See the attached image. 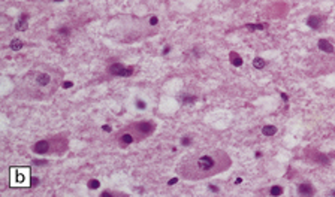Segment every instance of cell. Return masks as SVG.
Segmentation results:
<instances>
[{
    "label": "cell",
    "mask_w": 335,
    "mask_h": 197,
    "mask_svg": "<svg viewBox=\"0 0 335 197\" xmlns=\"http://www.w3.org/2000/svg\"><path fill=\"white\" fill-rule=\"evenodd\" d=\"M232 160L223 149H204L183 158L177 172L183 179L199 181L227 170Z\"/></svg>",
    "instance_id": "obj_1"
},
{
    "label": "cell",
    "mask_w": 335,
    "mask_h": 197,
    "mask_svg": "<svg viewBox=\"0 0 335 197\" xmlns=\"http://www.w3.org/2000/svg\"><path fill=\"white\" fill-rule=\"evenodd\" d=\"M61 70L51 66H36L30 69L23 81L18 84L21 94L30 99H46L51 97L60 85Z\"/></svg>",
    "instance_id": "obj_2"
},
{
    "label": "cell",
    "mask_w": 335,
    "mask_h": 197,
    "mask_svg": "<svg viewBox=\"0 0 335 197\" xmlns=\"http://www.w3.org/2000/svg\"><path fill=\"white\" fill-rule=\"evenodd\" d=\"M30 170L23 167H15L11 170V184L12 185H30Z\"/></svg>",
    "instance_id": "obj_3"
},
{
    "label": "cell",
    "mask_w": 335,
    "mask_h": 197,
    "mask_svg": "<svg viewBox=\"0 0 335 197\" xmlns=\"http://www.w3.org/2000/svg\"><path fill=\"white\" fill-rule=\"evenodd\" d=\"M154 124L153 122H148V121H141V122H135L132 125H129V128L138 136L139 140H142L144 137L150 136L153 131H154Z\"/></svg>",
    "instance_id": "obj_4"
},
{
    "label": "cell",
    "mask_w": 335,
    "mask_h": 197,
    "mask_svg": "<svg viewBox=\"0 0 335 197\" xmlns=\"http://www.w3.org/2000/svg\"><path fill=\"white\" fill-rule=\"evenodd\" d=\"M67 149V140L64 136H54L49 139V154H63Z\"/></svg>",
    "instance_id": "obj_5"
},
{
    "label": "cell",
    "mask_w": 335,
    "mask_h": 197,
    "mask_svg": "<svg viewBox=\"0 0 335 197\" xmlns=\"http://www.w3.org/2000/svg\"><path fill=\"white\" fill-rule=\"evenodd\" d=\"M138 140H139L138 136H136L129 127L124 128L123 133L118 136V143H120V146H123V148L129 146V145H132V143H135V142H138Z\"/></svg>",
    "instance_id": "obj_6"
},
{
    "label": "cell",
    "mask_w": 335,
    "mask_h": 197,
    "mask_svg": "<svg viewBox=\"0 0 335 197\" xmlns=\"http://www.w3.org/2000/svg\"><path fill=\"white\" fill-rule=\"evenodd\" d=\"M108 72L111 75H115V76H130L133 73V67H126L121 63H114V64L109 66Z\"/></svg>",
    "instance_id": "obj_7"
},
{
    "label": "cell",
    "mask_w": 335,
    "mask_h": 197,
    "mask_svg": "<svg viewBox=\"0 0 335 197\" xmlns=\"http://www.w3.org/2000/svg\"><path fill=\"white\" fill-rule=\"evenodd\" d=\"M33 152L36 154H49V139H42L38 140L33 146H32Z\"/></svg>",
    "instance_id": "obj_8"
},
{
    "label": "cell",
    "mask_w": 335,
    "mask_h": 197,
    "mask_svg": "<svg viewBox=\"0 0 335 197\" xmlns=\"http://www.w3.org/2000/svg\"><path fill=\"white\" fill-rule=\"evenodd\" d=\"M298 194L301 196H313L314 194V187L310 182H302L298 185Z\"/></svg>",
    "instance_id": "obj_9"
},
{
    "label": "cell",
    "mask_w": 335,
    "mask_h": 197,
    "mask_svg": "<svg viewBox=\"0 0 335 197\" xmlns=\"http://www.w3.org/2000/svg\"><path fill=\"white\" fill-rule=\"evenodd\" d=\"M322 23H323V18L320 17V15H310L308 17V20H307V26L308 27H311V29H319L320 26H322Z\"/></svg>",
    "instance_id": "obj_10"
},
{
    "label": "cell",
    "mask_w": 335,
    "mask_h": 197,
    "mask_svg": "<svg viewBox=\"0 0 335 197\" xmlns=\"http://www.w3.org/2000/svg\"><path fill=\"white\" fill-rule=\"evenodd\" d=\"M317 46H319V49L323 51V52H328V54H332V52H334V45L329 43L326 39H320L317 42Z\"/></svg>",
    "instance_id": "obj_11"
},
{
    "label": "cell",
    "mask_w": 335,
    "mask_h": 197,
    "mask_svg": "<svg viewBox=\"0 0 335 197\" xmlns=\"http://www.w3.org/2000/svg\"><path fill=\"white\" fill-rule=\"evenodd\" d=\"M310 158H311L313 161L319 163V164H323V166L329 164V158L326 157V155H323V154H320V152H314V151H313V155H310Z\"/></svg>",
    "instance_id": "obj_12"
},
{
    "label": "cell",
    "mask_w": 335,
    "mask_h": 197,
    "mask_svg": "<svg viewBox=\"0 0 335 197\" xmlns=\"http://www.w3.org/2000/svg\"><path fill=\"white\" fill-rule=\"evenodd\" d=\"M27 27H29V24H27V17H26V15H23V17L18 20V23H17L15 29H17L18 32H24V30H27Z\"/></svg>",
    "instance_id": "obj_13"
},
{
    "label": "cell",
    "mask_w": 335,
    "mask_h": 197,
    "mask_svg": "<svg viewBox=\"0 0 335 197\" xmlns=\"http://www.w3.org/2000/svg\"><path fill=\"white\" fill-rule=\"evenodd\" d=\"M229 57H230V61H232V64L233 66H236V67H240V66H243V58L236 54V52H230L229 54Z\"/></svg>",
    "instance_id": "obj_14"
},
{
    "label": "cell",
    "mask_w": 335,
    "mask_h": 197,
    "mask_svg": "<svg viewBox=\"0 0 335 197\" xmlns=\"http://www.w3.org/2000/svg\"><path fill=\"white\" fill-rule=\"evenodd\" d=\"M262 133H263L265 136H274V134L277 133V127H275V125H263Z\"/></svg>",
    "instance_id": "obj_15"
},
{
    "label": "cell",
    "mask_w": 335,
    "mask_h": 197,
    "mask_svg": "<svg viewBox=\"0 0 335 197\" xmlns=\"http://www.w3.org/2000/svg\"><path fill=\"white\" fill-rule=\"evenodd\" d=\"M246 27L249 30H265V29H268V24L266 23H257V24H247Z\"/></svg>",
    "instance_id": "obj_16"
},
{
    "label": "cell",
    "mask_w": 335,
    "mask_h": 197,
    "mask_svg": "<svg viewBox=\"0 0 335 197\" xmlns=\"http://www.w3.org/2000/svg\"><path fill=\"white\" fill-rule=\"evenodd\" d=\"M9 46H11V49H14V51H20V49L24 46V43H23L20 39H12Z\"/></svg>",
    "instance_id": "obj_17"
},
{
    "label": "cell",
    "mask_w": 335,
    "mask_h": 197,
    "mask_svg": "<svg viewBox=\"0 0 335 197\" xmlns=\"http://www.w3.org/2000/svg\"><path fill=\"white\" fill-rule=\"evenodd\" d=\"M265 60L263 58H260V57H256L254 60H253V67L254 69H263L265 67Z\"/></svg>",
    "instance_id": "obj_18"
},
{
    "label": "cell",
    "mask_w": 335,
    "mask_h": 197,
    "mask_svg": "<svg viewBox=\"0 0 335 197\" xmlns=\"http://www.w3.org/2000/svg\"><path fill=\"white\" fill-rule=\"evenodd\" d=\"M195 100H196V97H193V96H183V97H181V103H183V105L193 103Z\"/></svg>",
    "instance_id": "obj_19"
},
{
    "label": "cell",
    "mask_w": 335,
    "mask_h": 197,
    "mask_svg": "<svg viewBox=\"0 0 335 197\" xmlns=\"http://www.w3.org/2000/svg\"><path fill=\"white\" fill-rule=\"evenodd\" d=\"M269 194H271V196H281V194H283V188L278 187V185H277V187H272L271 191H269Z\"/></svg>",
    "instance_id": "obj_20"
},
{
    "label": "cell",
    "mask_w": 335,
    "mask_h": 197,
    "mask_svg": "<svg viewBox=\"0 0 335 197\" xmlns=\"http://www.w3.org/2000/svg\"><path fill=\"white\" fill-rule=\"evenodd\" d=\"M99 181H96V179H90L88 181V184H87V187L90 188V190H96V188H99Z\"/></svg>",
    "instance_id": "obj_21"
},
{
    "label": "cell",
    "mask_w": 335,
    "mask_h": 197,
    "mask_svg": "<svg viewBox=\"0 0 335 197\" xmlns=\"http://www.w3.org/2000/svg\"><path fill=\"white\" fill-rule=\"evenodd\" d=\"M181 143L184 145V146H189L190 143H192V137H189V136H186V137H183L181 139Z\"/></svg>",
    "instance_id": "obj_22"
},
{
    "label": "cell",
    "mask_w": 335,
    "mask_h": 197,
    "mask_svg": "<svg viewBox=\"0 0 335 197\" xmlns=\"http://www.w3.org/2000/svg\"><path fill=\"white\" fill-rule=\"evenodd\" d=\"M136 108H138V109H145L147 105H145V102H142V100L138 99V100H136Z\"/></svg>",
    "instance_id": "obj_23"
},
{
    "label": "cell",
    "mask_w": 335,
    "mask_h": 197,
    "mask_svg": "<svg viewBox=\"0 0 335 197\" xmlns=\"http://www.w3.org/2000/svg\"><path fill=\"white\" fill-rule=\"evenodd\" d=\"M33 163H35L36 166H45V164H48V161H46V160H35Z\"/></svg>",
    "instance_id": "obj_24"
},
{
    "label": "cell",
    "mask_w": 335,
    "mask_h": 197,
    "mask_svg": "<svg viewBox=\"0 0 335 197\" xmlns=\"http://www.w3.org/2000/svg\"><path fill=\"white\" fill-rule=\"evenodd\" d=\"M157 23H159V18H157V17H151V18H150V26H157Z\"/></svg>",
    "instance_id": "obj_25"
},
{
    "label": "cell",
    "mask_w": 335,
    "mask_h": 197,
    "mask_svg": "<svg viewBox=\"0 0 335 197\" xmlns=\"http://www.w3.org/2000/svg\"><path fill=\"white\" fill-rule=\"evenodd\" d=\"M72 85H74L72 81H64V82H63V88H70Z\"/></svg>",
    "instance_id": "obj_26"
},
{
    "label": "cell",
    "mask_w": 335,
    "mask_h": 197,
    "mask_svg": "<svg viewBox=\"0 0 335 197\" xmlns=\"http://www.w3.org/2000/svg\"><path fill=\"white\" fill-rule=\"evenodd\" d=\"M177 181H178V178H174V179H171V181H169V185H174V184H175Z\"/></svg>",
    "instance_id": "obj_27"
},
{
    "label": "cell",
    "mask_w": 335,
    "mask_h": 197,
    "mask_svg": "<svg viewBox=\"0 0 335 197\" xmlns=\"http://www.w3.org/2000/svg\"><path fill=\"white\" fill-rule=\"evenodd\" d=\"M209 190H212L214 193H217V191H218V188H217V187H214V185H209Z\"/></svg>",
    "instance_id": "obj_28"
},
{
    "label": "cell",
    "mask_w": 335,
    "mask_h": 197,
    "mask_svg": "<svg viewBox=\"0 0 335 197\" xmlns=\"http://www.w3.org/2000/svg\"><path fill=\"white\" fill-rule=\"evenodd\" d=\"M102 128H103V130H106V131H111V127H109V125H103Z\"/></svg>",
    "instance_id": "obj_29"
},
{
    "label": "cell",
    "mask_w": 335,
    "mask_h": 197,
    "mask_svg": "<svg viewBox=\"0 0 335 197\" xmlns=\"http://www.w3.org/2000/svg\"><path fill=\"white\" fill-rule=\"evenodd\" d=\"M169 51H171V48H169V46H165V49H163V54H168Z\"/></svg>",
    "instance_id": "obj_30"
},
{
    "label": "cell",
    "mask_w": 335,
    "mask_h": 197,
    "mask_svg": "<svg viewBox=\"0 0 335 197\" xmlns=\"http://www.w3.org/2000/svg\"><path fill=\"white\" fill-rule=\"evenodd\" d=\"M281 99H283V100H287V94H284V93H281Z\"/></svg>",
    "instance_id": "obj_31"
},
{
    "label": "cell",
    "mask_w": 335,
    "mask_h": 197,
    "mask_svg": "<svg viewBox=\"0 0 335 197\" xmlns=\"http://www.w3.org/2000/svg\"><path fill=\"white\" fill-rule=\"evenodd\" d=\"M55 2H63V0H55Z\"/></svg>",
    "instance_id": "obj_32"
}]
</instances>
